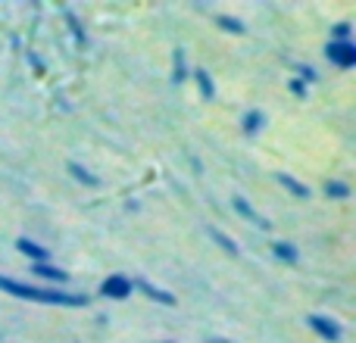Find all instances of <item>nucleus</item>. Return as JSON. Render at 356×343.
<instances>
[{"label": "nucleus", "instance_id": "nucleus-4", "mask_svg": "<svg viewBox=\"0 0 356 343\" xmlns=\"http://www.w3.org/2000/svg\"><path fill=\"white\" fill-rule=\"evenodd\" d=\"M131 290H135V281L129 275H110L100 284V296L104 300H129Z\"/></svg>", "mask_w": 356, "mask_h": 343}, {"label": "nucleus", "instance_id": "nucleus-16", "mask_svg": "<svg viewBox=\"0 0 356 343\" xmlns=\"http://www.w3.org/2000/svg\"><path fill=\"white\" fill-rule=\"evenodd\" d=\"M325 196L328 200H350V184L332 178V181H325Z\"/></svg>", "mask_w": 356, "mask_h": 343}, {"label": "nucleus", "instance_id": "nucleus-24", "mask_svg": "<svg viewBox=\"0 0 356 343\" xmlns=\"http://www.w3.org/2000/svg\"><path fill=\"white\" fill-rule=\"evenodd\" d=\"M207 343H234V340H228V337H207Z\"/></svg>", "mask_w": 356, "mask_h": 343}, {"label": "nucleus", "instance_id": "nucleus-9", "mask_svg": "<svg viewBox=\"0 0 356 343\" xmlns=\"http://www.w3.org/2000/svg\"><path fill=\"white\" fill-rule=\"evenodd\" d=\"M188 78H191L188 53H184V47H175L172 50V85H184Z\"/></svg>", "mask_w": 356, "mask_h": 343}, {"label": "nucleus", "instance_id": "nucleus-7", "mask_svg": "<svg viewBox=\"0 0 356 343\" xmlns=\"http://www.w3.org/2000/svg\"><path fill=\"white\" fill-rule=\"evenodd\" d=\"M232 206H234V212H238V215H244L247 221H253V225H257V228H263V231H269V228H272V225H269V219H266V215H259L257 209H253L250 203L244 200V196H234V200H232Z\"/></svg>", "mask_w": 356, "mask_h": 343}, {"label": "nucleus", "instance_id": "nucleus-1", "mask_svg": "<svg viewBox=\"0 0 356 343\" xmlns=\"http://www.w3.org/2000/svg\"><path fill=\"white\" fill-rule=\"evenodd\" d=\"M0 290L16 300H29V303H44V306H63V309H85L88 296L85 294H66L56 287H35V284L16 281V278L0 275Z\"/></svg>", "mask_w": 356, "mask_h": 343}, {"label": "nucleus", "instance_id": "nucleus-2", "mask_svg": "<svg viewBox=\"0 0 356 343\" xmlns=\"http://www.w3.org/2000/svg\"><path fill=\"white\" fill-rule=\"evenodd\" d=\"M325 60L338 69H353L356 66V44L353 41H328L325 44Z\"/></svg>", "mask_w": 356, "mask_h": 343}, {"label": "nucleus", "instance_id": "nucleus-14", "mask_svg": "<svg viewBox=\"0 0 356 343\" xmlns=\"http://www.w3.org/2000/svg\"><path fill=\"white\" fill-rule=\"evenodd\" d=\"M278 184H282V187L288 190L294 200H309V187L303 181H297L294 175H284V172H278Z\"/></svg>", "mask_w": 356, "mask_h": 343}, {"label": "nucleus", "instance_id": "nucleus-12", "mask_svg": "<svg viewBox=\"0 0 356 343\" xmlns=\"http://www.w3.org/2000/svg\"><path fill=\"white\" fill-rule=\"evenodd\" d=\"M63 19H66L69 31H72V41L79 44V47H85V44H88V31H85V25H81V19L75 16V10H69V6H63Z\"/></svg>", "mask_w": 356, "mask_h": 343}, {"label": "nucleus", "instance_id": "nucleus-15", "mask_svg": "<svg viewBox=\"0 0 356 343\" xmlns=\"http://www.w3.org/2000/svg\"><path fill=\"white\" fill-rule=\"evenodd\" d=\"M66 169H69V175H72L75 181H81V184H85V187H100V178H97V175H91V172H88L85 166H81V162L69 160V162H66Z\"/></svg>", "mask_w": 356, "mask_h": 343}, {"label": "nucleus", "instance_id": "nucleus-3", "mask_svg": "<svg viewBox=\"0 0 356 343\" xmlns=\"http://www.w3.org/2000/svg\"><path fill=\"white\" fill-rule=\"evenodd\" d=\"M307 325H309V331H313L316 337H322L328 343H341V337H344L341 325L334 319H328V315H307Z\"/></svg>", "mask_w": 356, "mask_h": 343}, {"label": "nucleus", "instance_id": "nucleus-25", "mask_svg": "<svg viewBox=\"0 0 356 343\" xmlns=\"http://www.w3.org/2000/svg\"><path fill=\"white\" fill-rule=\"evenodd\" d=\"M156 343H175V340H156Z\"/></svg>", "mask_w": 356, "mask_h": 343}, {"label": "nucleus", "instance_id": "nucleus-19", "mask_svg": "<svg viewBox=\"0 0 356 343\" xmlns=\"http://www.w3.org/2000/svg\"><path fill=\"white\" fill-rule=\"evenodd\" d=\"M294 78H300L303 85L309 87V85H313L316 78H319V72H316L313 66H307V62H297V75H294Z\"/></svg>", "mask_w": 356, "mask_h": 343}, {"label": "nucleus", "instance_id": "nucleus-6", "mask_svg": "<svg viewBox=\"0 0 356 343\" xmlns=\"http://www.w3.org/2000/svg\"><path fill=\"white\" fill-rule=\"evenodd\" d=\"M16 250L22 253L25 259H31V262H47L50 259V250L41 244H35L31 237H16Z\"/></svg>", "mask_w": 356, "mask_h": 343}, {"label": "nucleus", "instance_id": "nucleus-11", "mask_svg": "<svg viewBox=\"0 0 356 343\" xmlns=\"http://www.w3.org/2000/svg\"><path fill=\"white\" fill-rule=\"evenodd\" d=\"M191 78L197 81V91H200V97L203 100H216V81H213V75L207 72V69H194V72H191Z\"/></svg>", "mask_w": 356, "mask_h": 343}, {"label": "nucleus", "instance_id": "nucleus-20", "mask_svg": "<svg viewBox=\"0 0 356 343\" xmlns=\"http://www.w3.org/2000/svg\"><path fill=\"white\" fill-rule=\"evenodd\" d=\"M350 35H353V25L350 22H338L332 28V41H350Z\"/></svg>", "mask_w": 356, "mask_h": 343}, {"label": "nucleus", "instance_id": "nucleus-10", "mask_svg": "<svg viewBox=\"0 0 356 343\" xmlns=\"http://www.w3.org/2000/svg\"><path fill=\"white\" fill-rule=\"evenodd\" d=\"M263 125H266V112L263 110H247L244 116H241V131H244L247 137L259 135V131H263Z\"/></svg>", "mask_w": 356, "mask_h": 343}, {"label": "nucleus", "instance_id": "nucleus-18", "mask_svg": "<svg viewBox=\"0 0 356 343\" xmlns=\"http://www.w3.org/2000/svg\"><path fill=\"white\" fill-rule=\"evenodd\" d=\"M216 25H219L222 31H232V35H247V25L234 16H216Z\"/></svg>", "mask_w": 356, "mask_h": 343}, {"label": "nucleus", "instance_id": "nucleus-23", "mask_svg": "<svg viewBox=\"0 0 356 343\" xmlns=\"http://www.w3.org/2000/svg\"><path fill=\"white\" fill-rule=\"evenodd\" d=\"M191 166H194V172H197V175H200V172H203V162L197 160V156H191Z\"/></svg>", "mask_w": 356, "mask_h": 343}, {"label": "nucleus", "instance_id": "nucleus-22", "mask_svg": "<svg viewBox=\"0 0 356 343\" xmlns=\"http://www.w3.org/2000/svg\"><path fill=\"white\" fill-rule=\"evenodd\" d=\"M25 60H29V66L35 69L38 75H44V60H41V56L35 53V50H29V53H25Z\"/></svg>", "mask_w": 356, "mask_h": 343}, {"label": "nucleus", "instance_id": "nucleus-13", "mask_svg": "<svg viewBox=\"0 0 356 343\" xmlns=\"http://www.w3.org/2000/svg\"><path fill=\"white\" fill-rule=\"evenodd\" d=\"M272 256H275L278 262H288V265L300 262V250H297L294 244H288V240H275V244H272Z\"/></svg>", "mask_w": 356, "mask_h": 343}, {"label": "nucleus", "instance_id": "nucleus-17", "mask_svg": "<svg viewBox=\"0 0 356 343\" xmlns=\"http://www.w3.org/2000/svg\"><path fill=\"white\" fill-rule=\"evenodd\" d=\"M207 231H209V237H213L216 244H219V246H222V250H225V253H232V256H238V253H241V250H238V244H234V240L228 237L225 231H219V228H213V225H209Z\"/></svg>", "mask_w": 356, "mask_h": 343}, {"label": "nucleus", "instance_id": "nucleus-8", "mask_svg": "<svg viewBox=\"0 0 356 343\" xmlns=\"http://www.w3.org/2000/svg\"><path fill=\"white\" fill-rule=\"evenodd\" d=\"M31 275L44 278L50 284H66L69 281V271H63L60 265H50V262H31Z\"/></svg>", "mask_w": 356, "mask_h": 343}, {"label": "nucleus", "instance_id": "nucleus-21", "mask_svg": "<svg viewBox=\"0 0 356 343\" xmlns=\"http://www.w3.org/2000/svg\"><path fill=\"white\" fill-rule=\"evenodd\" d=\"M288 91H291V94H294V97H297V100H307L309 87H307V85H303V81H300V78H291V81H288Z\"/></svg>", "mask_w": 356, "mask_h": 343}, {"label": "nucleus", "instance_id": "nucleus-5", "mask_svg": "<svg viewBox=\"0 0 356 343\" xmlns=\"http://www.w3.org/2000/svg\"><path fill=\"white\" fill-rule=\"evenodd\" d=\"M135 287L141 290L147 300H154V303H160V306H175V294H169V290H163V287H156V284H150L147 278H138L135 281Z\"/></svg>", "mask_w": 356, "mask_h": 343}]
</instances>
